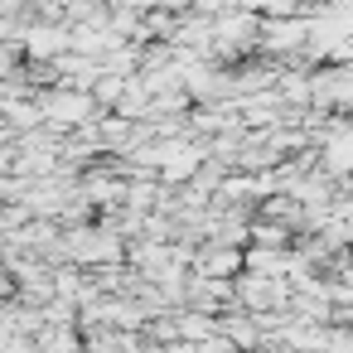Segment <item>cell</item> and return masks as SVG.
Segmentation results:
<instances>
[{"instance_id": "cell-1", "label": "cell", "mask_w": 353, "mask_h": 353, "mask_svg": "<svg viewBox=\"0 0 353 353\" xmlns=\"http://www.w3.org/2000/svg\"><path fill=\"white\" fill-rule=\"evenodd\" d=\"M44 112H49L54 121H83V117H88V97H78V92H59V97L44 102Z\"/></svg>"}]
</instances>
